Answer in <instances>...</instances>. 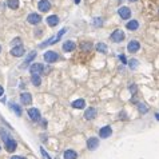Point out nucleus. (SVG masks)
Returning <instances> with one entry per match:
<instances>
[{
	"instance_id": "obj_5",
	"label": "nucleus",
	"mask_w": 159,
	"mask_h": 159,
	"mask_svg": "<svg viewBox=\"0 0 159 159\" xmlns=\"http://www.w3.org/2000/svg\"><path fill=\"white\" fill-rule=\"evenodd\" d=\"M87 147H88V150H91V151L96 150V148L99 147V139L95 138V136L88 138V140H87Z\"/></svg>"
},
{
	"instance_id": "obj_33",
	"label": "nucleus",
	"mask_w": 159,
	"mask_h": 159,
	"mask_svg": "<svg viewBox=\"0 0 159 159\" xmlns=\"http://www.w3.org/2000/svg\"><path fill=\"white\" fill-rule=\"evenodd\" d=\"M3 94H4V90H3V87H2V86H0V96H2V95H3Z\"/></svg>"
},
{
	"instance_id": "obj_20",
	"label": "nucleus",
	"mask_w": 159,
	"mask_h": 159,
	"mask_svg": "<svg viewBox=\"0 0 159 159\" xmlns=\"http://www.w3.org/2000/svg\"><path fill=\"white\" fill-rule=\"evenodd\" d=\"M84 106H86V102H84L83 99H78V100L72 102V107L78 108V110H82V108H84Z\"/></svg>"
},
{
	"instance_id": "obj_3",
	"label": "nucleus",
	"mask_w": 159,
	"mask_h": 159,
	"mask_svg": "<svg viewBox=\"0 0 159 159\" xmlns=\"http://www.w3.org/2000/svg\"><path fill=\"white\" fill-rule=\"evenodd\" d=\"M43 58H44V60L47 63H54V62H56L59 59V55L55 51H46Z\"/></svg>"
},
{
	"instance_id": "obj_10",
	"label": "nucleus",
	"mask_w": 159,
	"mask_h": 159,
	"mask_svg": "<svg viewBox=\"0 0 159 159\" xmlns=\"http://www.w3.org/2000/svg\"><path fill=\"white\" fill-rule=\"evenodd\" d=\"M119 16L122 17V19H130V16H131V9L129 8V7H120L119 8Z\"/></svg>"
},
{
	"instance_id": "obj_30",
	"label": "nucleus",
	"mask_w": 159,
	"mask_h": 159,
	"mask_svg": "<svg viewBox=\"0 0 159 159\" xmlns=\"http://www.w3.org/2000/svg\"><path fill=\"white\" fill-rule=\"evenodd\" d=\"M40 152H42V155H43V157H44L46 159H51V158H49V155L47 154V152H46V150L43 148V147H40Z\"/></svg>"
},
{
	"instance_id": "obj_32",
	"label": "nucleus",
	"mask_w": 159,
	"mask_h": 159,
	"mask_svg": "<svg viewBox=\"0 0 159 159\" xmlns=\"http://www.w3.org/2000/svg\"><path fill=\"white\" fill-rule=\"evenodd\" d=\"M119 59H120L122 62H123V63H127V62H126V58H124V55H120V56H119Z\"/></svg>"
},
{
	"instance_id": "obj_2",
	"label": "nucleus",
	"mask_w": 159,
	"mask_h": 159,
	"mask_svg": "<svg viewBox=\"0 0 159 159\" xmlns=\"http://www.w3.org/2000/svg\"><path fill=\"white\" fill-rule=\"evenodd\" d=\"M30 72L32 75H39V76H40L42 74L46 72V68H44V65L40 64V63H33L30 67Z\"/></svg>"
},
{
	"instance_id": "obj_14",
	"label": "nucleus",
	"mask_w": 159,
	"mask_h": 159,
	"mask_svg": "<svg viewBox=\"0 0 159 159\" xmlns=\"http://www.w3.org/2000/svg\"><path fill=\"white\" fill-rule=\"evenodd\" d=\"M140 48V43L136 42V40H132V42L129 43V46H127V49H129L130 52H138Z\"/></svg>"
},
{
	"instance_id": "obj_36",
	"label": "nucleus",
	"mask_w": 159,
	"mask_h": 159,
	"mask_svg": "<svg viewBox=\"0 0 159 159\" xmlns=\"http://www.w3.org/2000/svg\"><path fill=\"white\" fill-rule=\"evenodd\" d=\"M129 2H136V0H129Z\"/></svg>"
},
{
	"instance_id": "obj_35",
	"label": "nucleus",
	"mask_w": 159,
	"mask_h": 159,
	"mask_svg": "<svg viewBox=\"0 0 159 159\" xmlns=\"http://www.w3.org/2000/svg\"><path fill=\"white\" fill-rule=\"evenodd\" d=\"M11 159H20V157H12Z\"/></svg>"
},
{
	"instance_id": "obj_13",
	"label": "nucleus",
	"mask_w": 159,
	"mask_h": 159,
	"mask_svg": "<svg viewBox=\"0 0 159 159\" xmlns=\"http://www.w3.org/2000/svg\"><path fill=\"white\" fill-rule=\"evenodd\" d=\"M96 114H98V111H96V108H92V107H90L88 110H87L86 112H84V118H86L87 120H92L96 116Z\"/></svg>"
},
{
	"instance_id": "obj_16",
	"label": "nucleus",
	"mask_w": 159,
	"mask_h": 159,
	"mask_svg": "<svg viewBox=\"0 0 159 159\" xmlns=\"http://www.w3.org/2000/svg\"><path fill=\"white\" fill-rule=\"evenodd\" d=\"M20 102L23 103V104H31V102H32V96H31L30 92H23L20 95Z\"/></svg>"
},
{
	"instance_id": "obj_38",
	"label": "nucleus",
	"mask_w": 159,
	"mask_h": 159,
	"mask_svg": "<svg viewBox=\"0 0 159 159\" xmlns=\"http://www.w3.org/2000/svg\"><path fill=\"white\" fill-rule=\"evenodd\" d=\"M20 159H26V158H20Z\"/></svg>"
},
{
	"instance_id": "obj_21",
	"label": "nucleus",
	"mask_w": 159,
	"mask_h": 159,
	"mask_svg": "<svg viewBox=\"0 0 159 159\" xmlns=\"http://www.w3.org/2000/svg\"><path fill=\"white\" fill-rule=\"evenodd\" d=\"M138 27H139V23L136 20H131V21H129V23L126 24V28H127V30H131V31L138 30Z\"/></svg>"
},
{
	"instance_id": "obj_19",
	"label": "nucleus",
	"mask_w": 159,
	"mask_h": 159,
	"mask_svg": "<svg viewBox=\"0 0 159 159\" xmlns=\"http://www.w3.org/2000/svg\"><path fill=\"white\" fill-rule=\"evenodd\" d=\"M63 157H64V159H76L78 154L74 151V150H67V151H64Z\"/></svg>"
},
{
	"instance_id": "obj_8",
	"label": "nucleus",
	"mask_w": 159,
	"mask_h": 159,
	"mask_svg": "<svg viewBox=\"0 0 159 159\" xmlns=\"http://www.w3.org/2000/svg\"><path fill=\"white\" fill-rule=\"evenodd\" d=\"M28 115H30V118L33 122H39L40 120V112H39L37 108H30V110H28Z\"/></svg>"
},
{
	"instance_id": "obj_6",
	"label": "nucleus",
	"mask_w": 159,
	"mask_h": 159,
	"mask_svg": "<svg viewBox=\"0 0 159 159\" xmlns=\"http://www.w3.org/2000/svg\"><path fill=\"white\" fill-rule=\"evenodd\" d=\"M11 54L14 56H16V58H20V56H23L24 54H26V51H24V47L21 44H19L16 47H14V48L11 49Z\"/></svg>"
},
{
	"instance_id": "obj_22",
	"label": "nucleus",
	"mask_w": 159,
	"mask_h": 159,
	"mask_svg": "<svg viewBox=\"0 0 159 159\" xmlns=\"http://www.w3.org/2000/svg\"><path fill=\"white\" fill-rule=\"evenodd\" d=\"M31 82H32V84L33 86H40V84H42V79H40V76L39 75H32V76H31Z\"/></svg>"
},
{
	"instance_id": "obj_27",
	"label": "nucleus",
	"mask_w": 159,
	"mask_h": 159,
	"mask_svg": "<svg viewBox=\"0 0 159 159\" xmlns=\"http://www.w3.org/2000/svg\"><path fill=\"white\" fill-rule=\"evenodd\" d=\"M91 48H92V44L90 42H86V43H83V44H82V49H83V51H90Z\"/></svg>"
},
{
	"instance_id": "obj_34",
	"label": "nucleus",
	"mask_w": 159,
	"mask_h": 159,
	"mask_svg": "<svg viewBox=\"0 0 159 159\" xmlns=\"http://www.w3.org/2000/svg\"><path fill=\"white\" fill-rule=\"evenodd\" d=\"M74 2H75V4H79V3H80V0H74Z\"/></svg>"
},
{
	"instance_id": "obj_24",
	"label": "nucleus",
	"mask_w": 159,
	"mask_h": 159,
	"mask_svg": "<svg viewBox=\"0 0 159 159\" xmlns=\"http://www.w3.org/2000/svg\"><path fill=\"white\" fill-rule=\"evenodd\" d=\"M7 5L11 9H16L19 7V0H8L7 2Z\"/></svg>"
},
{
	"instance_id": "obj_31",
	"label": "nucleus",
	"mask_w": 159,
	"mask_h": 159,
	"mask_svg": "<svg viewBox=\"0 0 159 159\" xmlns=\"http://www.w3.org/2000/svg\"><path fill=\"white\" fill-rule=\"evenodd\" d=\"M129 90L131 91V94H135L136 92V86H135V84H131V86L129 87Z\"/></svg>"
},
{
	"instance_id": "obj_11",
	"label": "nucleus",
	"mask_w": 159,
	"mask_h": 159,
	"mask_svg": "<svg viewBox=\"0 0 159 159\" xmlns=\"http://www.w3.org/2000/svg\"><path fill=\"white\" fill-rule=\"evenodd\" d=\"M111 134H112V130H111L110 126L102 127L100 131H99V135H100V138H110Z\"/></svg>"
},
{
	"instance_id": "obj_26",
	"label": "nucleus",
	"mask_w": 159,
	"mask_h": 159,
	"mask_svg": "<svg viewBox=\"0 0 159 159\" xmlns=\"http://www.w3.org/2000/svg\"><path fill=\"white\" fill-rule=\"evenodd\" d=\"M138 110L142 112V114H146V112L148 111V108L146 107V104L145 103H138Z\"/></svg>"
},
{
	"instance_id": "obj_37",
	"label": "nucleus",
	"mask_w": 159,
	"mask_h": 159,
	"mask_svg": "<svg viewBox=\"0 0 159 159\" xmlns=\"http://www.w3.org/2000/svg\"><path fill=\"white\" fill-rule=\"evenodd\" d=\"M0 52H2V46H0Z\"/></svg>"
},
{
	"instance_id": "obj_25",
	"label": "nucleus",
	"mask_w": 159,
	"mask_h": 159,
	"mask_svg": "<svg viewBox=\"0 0 159 159\" xmlns=\"http://www.w3.org/2000/svg\"><path fill=\"white\" fill-rule=\"evenodd\" d=\"M11 106V110H14L15 112H16V115L17 116H21V108H20V106H17V104H9Z\"/></svg>"
},
{
	"instance_id": "obj_17",
	"label": "nucleus",
	"mask_w": 159,
	"mask_h": 159,
	"mask_svg": "<svg viewBox=\"0 0 159 159\" xmlns=\"http://www.w3.org/2000/svg\"><path fill=\"white\" fill-rule=\"evenodd\" d=\"M75 48H76V44H75V42H72V40H67L63 44V49L65 52H71V51H74Z\"/></svg>"
},
{
	"instance_id": "obj_23",
	"label": "nucleus",
	"mask_w": 159,
	"mask_h": 159,
	"mask_svg": "<svg viewBox=\"0 0 159 159\" xmlns=\"http://www.w3.org/2000/svg\"><path fill=\"white\" fill-rule=\"evenodd\" d=\"M96 49H98V52H102V54H106L107 52V46L104 44V43H98V46H96Z\"/></svg>"
},
{
	"instance_id": "obj_15",
	"label": "nucleus",
	"mask_w": 159,
	"mask_h": 159,
	"mask_svg": "<svg viewBox=\"0 0 159 159\" xmlns=\"http://www.w3.org/2000/svg\"><path fill=\"white\" fill-rule=\"evenodd\" d=\"M35 58H36V51H32V52H30V55L27 56V59H26V60H24V63L20 65V68H27V67H28V64H30L31 62H32Z\"/></svg>"
},
{
	"instance_id": "obj_7",
	"label": "nucleus",
	"mask_w": 159,
	"mask_h": 159,
	"mask_svg": "<svg viewBox=\"0 0 159 159\" xmlns=\"http://www.w3.org/2000/svg\"><path fill=\"white\" fill-rule=\"evenodd\" d=\"M17 147V143H16V140L15 139H8V140H5V150H7L8 152H12V151H15Z\"/></svg>"
},
{
	"instance_id": "obj_9",
	"label": "nucleus",
	"mask_w": 159,
	"mask_h": 159,
	"mask_svg": "<svg viewBox=\"0 0 159 159\" xmlns=\"http://www.w3.org/2000/svg\"><path fill=\"white\" fill-rule=\"evenodd\" d=\"M37 7L42 12H47L51 9V3L48 2V0H40L39 4H37Z\"/></svg>"
},
{
	"instance_id": "obj_12",
	"label": "nucleus",
	"mask_w": 159,
	"mask_h": 159,
	"mask_svg": "<svg viewBox=\"0 0 159 159\" xmlns=\"http://www.w3.org/2000/svg\"><path fill=\"white\" fill-rule=\"evenodd\" d=\"M27 20L30 24H39L40 20H42V17H40V15H37V14H30L27 17Z\"/></svg>"
},
{
	"instance_id": "obj_1",
	"label": "nucleus",
	"mask_w": 159,
	"mask_h": 159,
	"mask_svg": "<svg viewBox=\"0 0 159 159\" xmlns=\"http://www.w3.org/2000/svg\"><path fill=\"white\" fill-rule=\"evenodd\" d=\"M65 31H67V28H62V30L59 31L58 36H54V37H51V39H48L46 43H42V44H39V47H40V48H44V47H47V46H51V44H55V43H58L59 40H60V37L64 35Z\"/></svg>"
},
{
	"instance_id": "obj_18",
	"label": "nucleus",
	"mask_w": 159,
	"mask_h": 159,
	"mask_svg": "<svg viewBox=\"0 0 159 159\" xmlns=\"http://www.w3.org/2000/svg\"><path fill=\"white\" fill-rule=\"evenodd\" d=\"M47 23H48V26L55 27L56 24L59 23V17L56 16V15H51V16H48V17H47Z\"/></svg>"
},
{
	"instance_id": "obj_29",
	"label": "nucleus",
	"mask_w": 159,
	"mask_h": 159,
	"mask_svg": "<svg viewBox=\"0 0 159 159\" xmlns=\"http://www.w3.org/2000/svg\"><path fill=\"white\" fill-rule=\"evenodd\" d=\"M102 24H103V21H102L100 17H95V19H94V26H95V27H100Z\"/></svg>"
},
{
	"instance_id": "obj_28",
	"label": "nucleus",
	"mask_w": 159,
	"mask_h": 159,
	"mask_svg": "<svg viewBox=\"0 0 159 159\" xmlns=\"http://www.w3.org/2000/svg\"><path fill=\"white\" fill-rule=\"evenodd\" d=\"M129 64H130V68H131V70H135V68L138 67V60H136V59H132V60L129 62Z\"/></svg>"
},
{
	"instance_id": "obj_4",
	"label": "nucleus",
	"mask_w": 159,
	"mask_h": 159,
	"mask_svg": "<svg viewBox=\"0 0 159 159\" xmlns=\"http://www.w3.org/2000/svg\"><path fill=\"white\" fill-rule=\"evenodd\" d=\"M123 39H124V32L122 30H115L114 32L111 33V40H112V42L120 43Z\"/></svg>"
}]
</instances>
